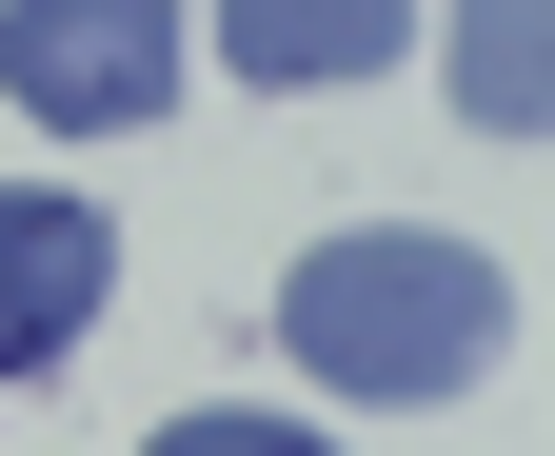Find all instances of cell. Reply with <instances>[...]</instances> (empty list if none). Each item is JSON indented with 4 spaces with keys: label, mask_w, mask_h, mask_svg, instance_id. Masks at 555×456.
<instances>
[{
    "label": "cell",
    "mask_w": 555,
    "mask_h": 456,
    "mask_svg": "<svg viewBox=\"0 0 555 456\" xmlns=\"http://www.w3.org/2000/svg\"><path fill=\"white\" fill-rule=\"evenodd\" d=\"M139 456H337V437H318V417H159Z\"/></svg>",
    "instance_id": "6"
},
{
    "label": "cell",
    "mask_w": 555,
    "mask_h": 456,
    "mask_svg": "<svg viewBox=\"0 0 555 456\" xmlns=\"http://www.w3.org/2000/svg\"><path fill=\"white\" fill-rule=\"evenodd\" d=\"M496 338H516V278L476 238H437V219H358V238H318L298 278H278V357H298L318 398L437 417V398L496 377Z\"/></svg>",
    "instance_id": "1"
},
{
    "label": "cell",
    "mask_w": 555,
    "mask_h": 456,
    "mask_svg": "<svg viewBox=\"0 0 555 456\" xmlns=\"http://www.w3.org/2000/svg\"><path fill=\"white\" fill-rule=\"evenodd\" d=\"M456 119L476 140H555V0H456Z\"/></svg>",
    "instance_id": "5"
},
{
    "label": "cell",
    "mask_w": 555,
    "mask_h": 456,
    "mask_svg": "<svg viewBox=\"0 0 555 456\" xmlns=\"http://www.w3.org/2000/svg\"><path fill=\"white\" fill-rule=\"evenodd\" d=\"M219 60L258 100H337V80H397L416 60V0H219Z\"/></svg>",
    "instance_id": "4"
},
{
    "label": "cell",
    "mask_w": 555,
    "mask_h": 456,
    "mask_svg": "<svg viewBox=\"0 0 555 456\" xmlns=\"http://www.w3.org/2000/svg\"><path fill=\"white\" fill-rule=\"evenodd\" d=\"M179 21L198 0H0V100L60 119V140H119V119L179 100Z\"/></svg>",
    "instance_id": "2"
},
{
    "label": "cell",
    "mask_w": 555,
    "mask_h": 456,
    "mask_svg": "<svg viewBox=\"0 0 555 456\" xmlns=\"http://www.w3.org/2000/svg\"><path fill=\"white\" fill-rule=\"evenodd\" d=\"M119 298V219L60 199V179H0V377H60Z\"/></svg>",
    "instance_id": "3"
}]
</instances>
